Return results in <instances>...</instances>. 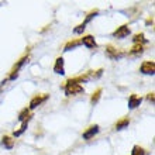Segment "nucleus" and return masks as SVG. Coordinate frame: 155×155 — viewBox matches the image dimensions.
I'll list each match as a JSON object with an SVG mask.
<instances>
[{"label":"nucleus","instance_id":"f257e3e1","mask_svg":"<svg viewBox=\"0 0 155 155\" xmlns=\"http://www.w3.org/2000/svg\"><path fill=\"white\" fill-rule=\"evenodd\" d=\"M85 92L83 89V86L76 83L74 79H69V81L66 82L65 85V94L66 96H78V94H81Z\"/></svg>","mask_w":155,"mask_h":155},{"label":"nucleus","instance_id":"f03ea898","mask_svg":"<svg viewBox=\"0 0 155 155\" xmlns=\"http://www.w3.org/2000/svg\"><path fill=\"white\" fill-rule=\"evenodd\" d=\"M140 71L145 75H154L155 74V64L152 61H145L141 64V68Z\"/></svg>","mask_w":155,"mask_h":155},{"label":"nucleus","instance_id":"7ed1b4c3","mask_svg":"<svg viewBox=\"0 0 155 155\" xmlns=\"http://www.w3.org/2000/svg\"><path fill=\"white\" fill-rule=\"evenodd\" d=\"M27 59H28V57L21 58L20 61H18V62L16 64V65H14V68H13V71H12V74H10V76H8V81H13V79H16V78L18 76V71L21 69V66L24 65Z\"/></svg>","mask_w":155,"mask_h":155},{"label":"nucleus","instance_id":"20e7f679","mask_svg":"<svg viewBox=\"0 0 155 155\" xmlns=\"http://www.w3.org/2000/svg\"><path fill=\"white\" fill-rule=\"evenodd\" d=\"M47 99H48V94H44V96H40V94H38V96L33 97V99H31V102H30L28 110H33V109H35V107L41 106V104H42Z\"/></svg>","mask_w":155,"mask_h":155},{"label":"nucleus","instance_id":"39448f33","mask_svg":"<svg viewBox=\"0 0 155 155\" xmlns=\"http://www.w3.org/2000/svg\"><path fill=\"white\" fill-rule=\"evenodd\" d=\"M99 131H100L99 126H97V124H94V126H90L89 128L83 133V135H82V137H83V140H90L92 137H94V135L97 134Z\"/></svg>","mask_w":155,"mask_h":155},{"label":"nucleus","instance_id":"423d86ee","mask_svg":"<svg viewBox=\"0 0 155 155\" xmlns=\"http://www.w3.org/2000/svg\"><path fill=\"white\" fill-rule=\"evenodd\" d=\"M64 64H65L64 58H62V57L57 58L55 65H54V72H55V74H58V75H65V68H64Z\"/></svg>","mask_w":155,"mask_h":155},{"label":"nucleus","instance_id":"0eeeda50","mask_svg":"<svg viewBox=\"0 0 155 155\" xmlns=\"http://www.w3.org/2000/svg\"><path fill=\"white\" fill-rule=\"evenodd\" d=\"M128 34H130L128 25H121V27H118L114 33H113V35L116 38H126V37H128Z\"/></svg>","mask_w":155,"mask_h":155},{"label":"nucleus","instance_id":"6e6552de","mask_svg":"<svg viewBox=\"0 0 155 155\" xmlns=\"http://www.w3.org/2000/svg\"><path fill=\"white\" fill-rule=\"evenodd\" d=\"M81 44H83L86 48H89V49L96 48V47H97L96 41H94V38L92 37V35H86V37H83V38L81 40Z\"/></svg>","mask_w":155,"mask_h":155},{"label":"nucleus","instance_id":"1a4fd4ad","mask_svg":"<svg viewBox=\"0 0 155 155\" xmlns=\"http://www.w3.org/2000/svg\"><path fill=\"white\" fill-rule=\"evenodd\" d=\"M141 102H143V99L140 97V96H137V94H131L130 97H128V109H135V107H138L140 104H141Z\"/></svg>","mask_w":155,"mask_h":155},{"label":"nucleus","instance_id":"9d476101","mask_svg":"<svg viewBox=\"0 0 155 155\" xmlns=\"http://www.w3.org/2000/svg\"><path fill=\"white\" fill-rule=\"evenodd\" d=\"M106 51H107V55H109L110 58H113V59H118V58H121L123 55H124V52H123V51H118V49L113 48L111 45H109V47H107Z\"/></svg>","mask_w":155,"mask_h":155},{"label":"nucleus","instance_id":"9b49d317","mask_svg":"<svg viewBox=\"0 0 155 155\" xmlns=\"http://www.w3.org/2000/svg\"><path fill=\"white\" fill-rule=\"evenodd\" d=\"M2 145L4 148H7V150H12L14 147V140L12 137H8V135H4L3 138H2Z\"/></svg>","mask_w":155,"mask_h":155},{"label":"nucleus","instance_id":"f8f14e48","mask_svg":"<svg viewBox=\"0 0 155 155\" xmlns=\"http://www.w3.org/2000/svg\"><path fill=\"white\" fill-rule=\"evenodd\" d=\"M128 124H130V118L128 117L123 118V120H120V121L116 123V130H123V128H126Z\"/></svg>","mask_w":155,"mask_h":155},{"label":"nucleus","instance_id":"ddd939ff","mask_svg":"<svg viewBox=\"0 0 155 155\" xmlns=\"http://www.w3.org/2000/svg\"><path fill=\"white\" fill-rule=\"evenodd\" d=\"M100 96H102V89H97L93 94H92V97H90V103H92V104H96V103L100 100Z\"/></svg>","mask_w":155,"mask_h":155},{"label":"nucleus","instance_id":"4468645a","mask_svg":"<svg viewBox=\"0 0 155 155\" xmlns=\"http://www.w3.org/2000/svg\"><path fill=\"white\" fill-rule=\"evenodd\" d=\"M30 117V110L28 109H23V110L20 111V114H18V120L20 121H25V120H28Z\"/></svg>","mask_w":155,"mask_h":155},{"label":"nucleus","instance_id":"2eb2a0df","mask_svg":"<svg viewBox=\"0 0 155 155\" xmlns=\"http://www.w3.org/2000/svg\"><path fill=\"white\" fill-rule=\"evenodd\" d=\"M81 45V41L78 40H74V41H69L68 44L65 45V48H64V51H71L72 48H76V47H79Z\"/></svg>","mask_w":155,"mask_h":155},{"label":"nucleus","instance_id":"dca6fc26","mask_svg":"<svg viewBox=\"0 0 155 155\" xmlns=\"http://www.w3.org/2000/svg\"><path fill=\"white\" fill-rule=\"evenodd\" d=\"M28 121H30V118H28V120H25V121H23V124H21V127H20V130H18V131H14V137H20V135L23 134L25 130H27Z\"/></svg>","mask_w":155,"mask_h":155},{"label":"nucleus","instance_id":"f3484780","mask_svg":"<svg viewBox=\"0 0 155 155\" xmlns=\"http://www.w3.org/2000/svg\"><path fill=\"white\" fill-rule=\"evenodd\" d=\"M138 54H143V45L135 44L134 47H133V49L130 51V55H138Z\"/></svg>","mask_w":155,"mask_h":155},{"label":"nucleus","instance_id":"a211bd4d","mask_svg":"<svg viewBox=\"0 0 155 155\" xmlns=\"http://www.w3.org/2000/svg\"><path fill=\"white\" fill-rule=\"evenodd\" d=\"M131 155H145V151H144V148L135 145V147L133 148V151H131Z\"/></svg>","mask_w":155,"mask_h":155},{"label":"nucleus","instance_id":"6ab92c4d","mask_svg":"<svg viewBox=\"0 0 155 155\" xmlns=\"http://www.w3.org/2000/svg\"><path fill=\"white\" fill-rule=\"evenodd\" d=\"M134 42L135 44H140V42H147V40L144 38V34H137V35H134Z\"/></svg>","mask_w":155,"mask_h":155},{"label":"nucleus","instance_id":"aec40b11","mask_svg":"<svg viewBox=\"0 0 155 155\" xmlns=\"http://www.w3.org/2000/svg\"><path fill=\"white\" fill-rule=\"evenodd\" d=\"M85 28H86V25L83 24V23H82V24H79V25L76 27V28L74 30V33H75V34H82L83 31H85Z\"/></svg>","mask_w":155,"mask_h":155},{"label":"nucleus","instance_id":"412c9836","mask_svg":"<svg viewBox=\"0 0 155 155\" xmlns=\"http://www.w3.org/2000/svg\"><path fill=\"white\" fill-rule=\"evenodd\" d=\"M147 100H148V102H152V103H154V92H151V93H148Z\"/></svg>","mask_w":155,"mask_h":155}]
</instances>
